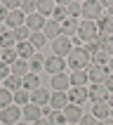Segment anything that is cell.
I'll use <instances>...</instances> for the list:
<instances>
[{
	"instance_id": "3957f363",
	"label": "cell",
	"mask_w": 113,
	"mask_h": 125,
	"mask_svg": "<svg viewBox=\"0 0 113 125\" xmlns=\"http://www.w3.org/2000/svg\"><path fill=\"white\" fill-rule=\"evenodd\" d=\"M71 50H73V42H71V38H66V35H59L56 40H52V52H54V57H68Z\"/></svg>"
},
{
	"instance_id": "83f0119b",
	"label": "cell",
	"mask_w": 113,
	"mask_h": 125,
	"mask_svg": "<svg viewBox=\"0 0 113 125\" xmlns=\"http://www.w3.org/2000/svg\"><path fill=\"white\" fill-rule=\"evenodd\" d=\"M68 78H71V85L73 87H83L87 83V71H73Z\"/></svg>"
},
{
	"instance_id": "681fc988",
	"label": "cell",
	"mask_w": 113,
	"mask_h": 125,
	"mask_svg": "<svg viewBox=\"0 0 113 125\" xmlns=\"http://www.w3.org/2000/svg\"><path fill=\"white\" fill-rule=\"evenodd\" d=\"M2 33H5V28H2V26H0V35H2Z\"/></svg>"
},
{
	"instance_id": "d4e9b609",
	"label": "cell",
	"mask_w": 113,
	"mask_h": 125,
	"mask_svg": "<svg viewBox=\"0 0 113 125\" xmlns=\"http://www.w3.org/2000/svg\"><path fill=\"white\" fill-rule=\"evenodd\" d=\"M0 47H2V50H14V47H17L14 31H5V33L0 35Z\"/></svg>"
},
{
	"instance_id": "7402d4cb",
	"label": "cell",
	"mask_w": 113,
	"mask_h": 125,
	"mask_svg": "<svg viewBox=\"0 0 113 125\" xmlns=\"http://www.w3.org/2000/svg\"><path fill=\"white\" fill-rule=\"evenodd\" d=\"M78 26H80V24H78V21L73 19V17H68V19H66V21L61 24V35H66V38H75Z\"/></svg>"
},
{
	"instance_id": "4316f807",
	"label": "cell",
	"mask_w": 113,
	"mask_h": 125,
	"mask_svg": "<svg viewBox=\"0 0 113 125\" xmlns=\"http://www.w3.org/2000/svg\"><path fill=\"white\" fill-rule=\"evenodd\" d=\"M28 42H31L35 50H40V47H45L47 38H45V33H42V31H31V38H28Z\"/></svg>"
},
{
	"instance_id": "f35d334b",
	"label": "cell",
	"mask_w": 113,
	"mask_h": 125,
	"mask_svg": "<svg viewBox=\"0 0 113 125\" xmlns=\"http://www.w3.org/2000/svg\"><path fill=\"white\" fill-rule=\"evenodd\" d=\"M66 7H68V14L73 17V19H75L78 14H83V5H78V2H68Z\"/></svg>"
},
{
	"instance_id": "2e32d148",
	"label": "cell",
	"mask_w": 113,
	"mask_h": 125,
	"mask_svg": "<svg viewBox=\"0 0 113 125\" xmlns=\"http://www.w3.org/2000/svg\"><path fill=\"white\" fill-rule=\"evenodd\" d=\"M45 24H47V19H45L42 14H38V12L26 17V26L31 28V31H42V28H45Z\"/></svg>"
},
{
	"instance_id": "1f68e13d",
	"label": "cell",
	"mask_w": 113,
	"mask_h": 125,
	"mask_svg": "<svg viewBox=\"0 0 113 125\" xmlns=\"http://www.w3.org/2000/svg\"><path fill=\"white\" fill-rule=\"evenodd\" d=\"M68 17H71V14H68V7H66V5H56V7H54V21L64 24Z\"/></svg>"
},
{
	"instance_id": "f6af8a7d",
	"label": "cell",
	"mask_w": 113,
	"mask_h": 125,
	"mask_svg": "<svg viewBox=\"0 0 113 125\" xmlns=\"http://www.w3.org/2000/svg\"><path fill=\"white\" fill-rule=\"evenodd\" d=\"M33 125H49V120H47V118H40V120H35Z\"/></svg>"
},
{
	"instance_id": "d6986e66",
	"label": "cell",
	"mask_w": 113,
	"mask_h": 125,
	"mask_svg": "<svg viewBox=\"0 0 113 125\" xmlns=\"http://www.w3.org/2000/svg\"><path fill=\"white\" fill-rule=\"evenodd\" d=\"M9 71H12V76L24 78V76H28V73H31V66H28V62H26V59H17V62L9 66Z\"/></svg>"
},
{
	"instance_id": "e575fe53",
	"label": "cell",
	"mask_w": 113,
	"mask_h": 125,
	"mask_svg": "<svg viewBox=\"0 0 113 125\" xmlns=\"http://www.w3.org/2000/svg\"><path fill=\"white\" fill-rule=\"evenodd\" d=\"M17 59H19V54H17V47H14V50H2V59H0V62H5L7 66H12Z\"/></svg>"
},
{
	"instance_id": "b9f144b4",
	"label": "cell",
	"mask_w": 113,
	"mask_h": 125,
	"mask_svg": "<svg viewBox=\"0 0 113 125\" xmlns=\"http://www.w3.org/2000/svg\"><path fill=\"white\" fill-rule=\"evenodd\" d=\"M7 17H9V10L5 7V2H0V24L7 21Z\"/></svg>"
},
{
	"instance_id": "f1b7e54d",
	"label": "cell",
	"mask_w": 113,
	"mask_h": 125,
	"mask_svg": "<svg viewBox=\"0 0 113 125\" xmlns=\"http://www.w3.org/2000/svg\"><path fill=\"white\" fill-rule=\"evenodd\" d=\"M12 102H14V92H9L7 87H0V111L12 106Z\"/></svg>"
},
{
	"instance_id": "4dcf8cb0",
	"label": "cell",
	"mask_w": 113,
	"mask_h": 125,
	"mask_svg": "<svg viewBox=\"0 0 113 125\" xmlns=\"http://www.w3.org/2000/svg\"><path fill=\"white\" fill-rule=\"evenodd\" d=\"M5 87H7L9 92H17V90H21L24 85H21V78H19V76H7V78H5Z\"/></svg>"
},
{
	"instance_id": "4fadbf2b",
	"label": "cell",
	"mask_w": 113,
	"mask_h": 125,
	"mask_svg": "<svg viewBox=\"0 0 113 125\" xmlns=\"http://www.w3.org/2000/svg\"><path fill=\"white\" fill-rule=\"evenodd\" d=\"M7 26L12 28H21V26H26V14L21 12V10H14V12H9V17H7V21H5Z\"/></svg>"
},
{
	"instance_id": "484cf974",
	"label": "cell",
	"mask_w": 113,
	"mask_h": 125,
	"mask_svg": "<svg viewBox=\"0 0 113 125\" xmlns=\"http://www.w3.org/2000/svg\"><path fill=\"white\" fill-rule=\"evenodd\" d=\"M14 104L21 106V109H24L26 104H31V92L24 90V87H21V90H17V92H14Z\"/></svg>"
},
{
	"instance_id": "44dd1931",
	"label": "cell",
	"mask_w": 113,
	"mask_h": 125,
	"mask_svg": "<svg viewBox=\"0 0 113 125\" xmlns=\"http://www.w3.org/2000/svg\"><path fill=\"white\" fill-rule=\"evenodd\" d=\"M49 94H52V92H47V90H42V87H38L35 92H31V104H38V106L49 104Z\"/></svg>"
},
{
	"instance_id": "5bb4252c",
	"label": "cell",
	"mask_w": 113,
	"mask_h": 125,
	"mask_svg": "<svg viewBox=\"0 0 113 125\" xmlns=\"http://www.w3.org/2000/svg\"><path fill=\"white\" fill-rule=\"evenodd\" d=\"M21 116H24L26 120H31V123H35V120L42 118V109L38 104H26L24 109H21Z\"/></svg>"
},
{
	"instance_id": "f907efd6",
	"label": "cell",
	"mask_w": 113,
	"mask_h": 125,
	"mask_svg": "<svg viewBox=\"0 0 113 125\" xmlns=\"http://www.w3.org/2000/svg\"><path fill=\"white\" fill-rule=\"evenodd\" d=\"M0 59H2V47H0Z\"/></svg>"
},
{
	"instance_id": "7dc6e473",
	"label": "cell",
	"mask_w": 113,
	"mask_h": 125,
	"mask_svg": "<svg viewBox=\"0 0 113 125\" xmlns=\"http://www.w3.org/2000/svg\"><path fill=\"white\" fill-rule=\"evenodd\" d=\"M108 73H113V57H111V62H108Z\"/></svg>"
},
{
	"instance_id": "db71d44e",
	"label": "cell",
	"mask_w": 113,
	"mask_h": 125,
	"mask_svg": "<svg viewBox=\"0 0 113 125\" xmlns=\"http://www.w3.org/2000/svg\"><path fill=\"white\" fill-rule=\"evenodd\" d=\"M68 125H73V123H68Z\"/></svg>"
},
{
	"instance_id": "9c48e42d",
	"label": "cell",
	"mask_w": 113,
	"mask_h": 125,
	"mask_svg": "<svg viewBox=\"0 0 113 125\" xmlns=\"http://www.w3.org/2000/svg\"><path fill=\"white\" fill-rule=\"evenodd\" d=\"M64 116H66V123H73V125H78L80 120H83V109L78 104H68L66 109H64Z\"/></svg>"
},
{
	"instance_id": "30bf717a",
	"label": "cell",
	"mask_w": 113,
	"mask_h": 125,
	"mask_svg": "<svg viewBox=\"0 0 113 125\" xmlns=\"http://www.w3.org/2000/svg\"><path fill=\"white\" fill-rule=\"evenodd\" d=\"M92 116H94L97 120L111 118V104H108V99H106V102H97V104L92 106Z\"/></svg>"
},
{
	"instance_id": "ba28073f",
	"label": "cell",
	"mask_w": 113,
	"mask_h": 125,
	"mask_svg": "<svg viewBox=\"0 0 113 125\" xmlns=\"http://www.w3.org/2000/svg\"><path fill=\"white\" fill-rule=\"evenodd\" d=\"M68 94L66 92H52L49 94V106H52V111H64L66 106H68Z\"/></svg>"
},
{
	"instance_id": "d590c367",
	"label": "cell",
	"mask_w": 113,
	"mask_h": 125,
	"mask_svg": "<svg viewBox=\"0 0 113 125\" xmlns=\"http://www.w3.org/2000/svg\"><path fill=\"white\" fill-rule=\"evenodd\" d=\"M14 38H17V42H26L28 38H31V28H28V26L14 28Z\"/></svg>"
},
{
	"instance_id": "836d02e7",
	"label": "cell",
	"mask_w": 113,
	"mask_h": 125,
	"mask_svg": "<svg viewBox=\"0 0 113 125\" xmlns=\"http://www.w3.org/2000/svg\"><path fill=\"white\" fill-rule=\"evenodd\" d=\"M54 2H49V0H40V2H38V14H42V17H45V14H54Z\"/></svg>"
},
{
	"instance_id": "6da1fadb",
	"label": "cell",
	"mask_w": 113,
	"mask_h": 125,
	"mask_svg": "<svg viewBox=\"0 0 113 125\" xmlns=\"http://www.w3.org/2000/svg\"><path fill=\"white\" fill-rule=\"evenodd\" d=\"M68 66L73 71H85L87 66H92V57L85 52V47H75L68 54Z\"/></svg>"
},
{
	"instance_id": "60d3db41",
	"label": "cell",
	"mask_w": 113,
	"mask_h": 125,
	"mask_svg": "<svg viewBox=\"0 0 113 125\" xmlns=\"http://www.w3.org/2000/svg\"><path fill=\"white\" fill-rule=\"evenodd\" d=\"M7 76H12V71H9V66H7L5 62H0V78H2V80H5Z\"/></svg>"
},
{
	"instance_id": "8fae6325",
	"label": "cell",
	"mask_w": 113,
	"mask_h": 125,
	"mask_svg": "<svg viewBox=\"0 0 113 125\" xmlns=\"http://www.w3.org/2000/svg\"><path fill=\"white\" fill-rule=\"evenodd\" d=\"M87 97L92 99V104L106 102V99H108V90H106V85H92L90 90H87Z\"/></svg>"
},
{
	"instance_id": "816d5d0a",
	"label": "cell",
	"mask_w": 113,
	"mask_h": 125,
	"mask_svg": "<svg viewBox=\"0 0 113 125\" xmlns=\"http://www.w3.org/2000/svg\"><path fill=\"white\" fill-rule=\"evenodd\" d=\"M111 118H113V106H111Z\"/></svg>"
},
{
	"instance_id": "f5cc1de1",
	"label": "cell",
	"mask_w": 113,
	"mask_h": 125,
	"mask_svg": "<svg viewBox=\"0 0 113 125\" xmlns=\"http://www.w3.org/2000/svg\"><path fill=\"white\" fill-rule=\"evenodd\" d=\"M17 125H28V123H17Z\"/></svg>"
},
{
	"instance_id": "8d00e7d4",
	"label": "cell",
	"mask_w": 113,
	"mask_h": 125,
	"mask_svg": "<svg viewBox=\"0 0 113 125\" xmlns=\"http://www.w3.org/2000/svg\"><path fill=\"white\" fill-rule=\"evenodd\" d=\"M19 10H21V12H28V14H35V12H38V5H35L33 0H24Z\"/></svg>"
},
{
	"instance_id": "7a4b0ae2",
	"label": "cell",
	"mask_w": 113,
	"mask_h": 125,
	"mask_svg": "<svg viewBox=\"0 0 113 125\" xmlns=\"http://www.w3.org/2000/svg\"><path fill=\"white\" fill-rule=\"evenodd\" d=\"M78 38L85 40V42H94L99 38L97 21H80V26H78Z\"/></svg>"
},
{
	"instance_id": "ffe728a7",
	"label": "cell",
	"mask_w": 113,
	"mask_h": 125,
	"mask_svg": "<svg viewBox=\"0 0 113 125\" xmlns=\"http://www.w3.org/2000/svg\"><path fill=\"white\" fill-rule=\"evenodd\" d=\"M21 85H24V90L35 92L38 87H40V76H38V73H28V76L21 78Z\"/></svg>"
},
{
	"instance_id": "277c9868",
	"label": "cell",
	"mask_w": 113,
	"mask_h": 125,
	"mask_svg": "<svg viewBox=\"0 0 113 125\" xmlns=\"http://www.w3.org/2000/svg\"><path fill=\"white\" fill-rule=\"evenodd\" d=\"M108 76H111V73H108L106 66H90V69H87V80H90L92 85H104Z\"/></svg>"
},
{
	"instance_id": "c3c4849f",
	"label": "cell",
	"mask_w": 113,
	"mask_h": 125,
	"mask_svg": "<svg viewBox=\"0 0 113 125\" xmlns=\"http://www.w3.org/2000/svg\"><path fill=\"white\" fill-rule=\"evenodd\" d=\"M108 104L113 106V92H108Z\"/></svg>"
},
{
	"instance_id": "cb8c5ba5",
	"label": "cell",
	"mask_w": 113,
	"mask_h": 125,
	"mask_svg": "<svg viewBox=\"0 0 113 125\" xmlns=\"http://www.w3.org/2000/svg\"><path fill=\"white\" fill-rule=\"evenodd\" d=\"M97 26H99V33H104V35H113V17H111V14L101 17V19L97 21Z\"/></svg>"
},
{
	"instance_id": "7c38bea8",
	"label": "cell",
	"mask_w": 113,
	"mask_h": 125,
	"mask_svg": "<svg viewBox=\"0 0 113 125\" xmlns=\"http://www.w3.org/2000/svg\"><path fill=\"white\" fill-rule=\"evenodd\" d=\"M52 90L54 92H66L71 87V78L66 76V73H56V76H52Z\"/></svg>"
},
{
	"instance_id": "d6a6232c",
	"label": "cell",
	"mask_w": 113,
	"mask_h": 125,
	"mask_svg": "<svg viewBox=\"0 0 113 125\" xmlns=\"http://www.w3.org/2000/svg\"><path fill=\"white\" fill-rule=\"evenodd\" d=\"M28 66H31V73H40V69H45V59H42V54H35L31 62H28Z\"/></svg>"
},
{
	"instance_id": "8992f818",
	"label": "cell",
	"mask_w": 113,
	"mask_h": 125,
	"mask_svg": "<svg viewBox=\"0 0 113 125\" xmlns=\"http://www.w3.org/2000/svg\"><path fill=\"white\" fill-rule=\"evenodd\" d=\"M19 116H21L19 106L12 104V106H7V109L0 111V123H5V125H17V123H19Z\"/></svg>"
},
{
	"instance_id": "bcb514c9",
	"label": "cell",
	"mask_w": 113,
	"mask_h": 125,
	"mask_svg": "<svg viewBox=\"0 0 113 125\" xmlns=\"http://www.w3.org/2000/svg\"><path fill=\"white\" fill-rule=\"evenodd\" d=\"M99 125H113V118H106V120H99Z\"/></svg>"
},
{
	"instance_id": "f546056e",
	"label": "cell",
	"mask_w": 113,
	"mask_h": 125,
	"mask_svg": "<svg viewBox=\"0 0 113 125\" xmlns=\"http://www.w3.org/2000/svg\"><path fill=\"white\" fill-rule=\"evenodd\" d=\"M108 62H111V54L104 52V50H101L99 54L92 57V66H106V69H108Z\"/></svg>"
},
{
	"instance_id": "ac0fdd59",
	"label": "cell",
	"mask_w": 113,
	"mask_h": 125,
	"mask_svg": "<svg viewBox=\"0 0 113 125\" xmlns=\"http://www.w3.org/2000/svg\"><path fill=\"white\" fill-rule=\"evenodd\" d=\"M85 99H90V97H87V90H85V87H71V92H68V102H71V104L83 106Z\"/></svg>"
},
{
	"instance_id": "e0dca14e",
	"label": "cell",
	"mask_w": 113,
	"mask_h": 125,
	"mask_svg": "<svg viewBox=\"0 0 113 125\" xmlns=\"http://www.w3.org/2000/svg\"><path fill=\"white\" fill-rule=\"evenodd\" d=\"M17 54H19L21 59H26V62H31V59L35 57V47L28 40L26 42H17Z\"/></svg>"
},
{
	"instance_id": "603a6c76",
	"label": "cell",
	"mask_w": 113,
	"mask_h": 125,
	"mask_svg": "<svg viewBox=\"0 0 113 125\" xmlns=\"http://www.w3.org/2000/svg\"><path fill=\"white\" fill-rule=\"evenodd\" d=\"M42 113H47L49 125H68V123H66V116H64V111H49V109H42Z\"/></svg>"
},
{
	"instance_id": "9a60e30c",
	"label": "cell",
	"mask_w": 113,
	"mask_h": 125,
	"mask_svg": "<svg viewBox=\"0 0 113 125\" xmlns=\"http://www.w3.org/2000/svg\"><path fill=\"white\" fill-rule=\"evenodd\" d=\"M42 33H45V38H52V40H56L59 35H61V24L54 19H47V24H45V28H42Z\"/></svg>"
},
{
	"instance_id": "74e56055",
	"label": "cell",
	"mask_w": 113,
	"mask_h": 125,
	"mask_svg": "<svg viewBox=\"0 0 113 125\" xmlns=\"http://www.w3.org/2000/svg\"><path fill=\"white\" fill-rule=\"evenodd\" d=\"M85 52H87L90 57H94V54H99V52H101V45H99L97 40H94V42H87V45H85Z\"/></svg>"
},
{
	"instance_id": "7bdbcfd3",
	"label": "cell",
	"mask_w": 113,
	"mask_h": 125,
	"mask_svg": "<svg viewBox=\"0 0 113 125\" xmlns=\"http://www.w3.org/2000/svg\"><path fill=\"white\" fill-rule=\"evenodd\" d=\"M104 52H108V54L113 57V35H108V42H106V47H104Z\"/></svg>"
},
{
	"instance_id": "ab89813d",
	"label": "cell",
	"mask_w": 113,
	"mask_h": 125,
	"mask_svg": "<svg viewBox=\"0 0 113 125\" xmlns=\"http://www.w3.org/2000/svg\"><path fill=\"white\" fill-rule=\"evenodd\" d=\"M78 125H99V120L94 118L92 113H85V116H83V120H80Z\"/></svg>"
},
{
	"instance_id": "ee69618b",
	"label": "cell",
	"mask_w": 113,
	"mask_h": 125,
	"mask_svg": "<svg viewBox=\"0 0 113 125\" xmlns=\"http://www.w3.org/2000/svg\"><path fill=\"white\" fill-rule=\"evenodd\" d=\"M106 90H108V92H113V73H111V76H108V78H106Z\"/></svg>"
},
{
	"instance_id": "52a82bcc",
	"label": "cell",
	"mask_w": 113,
	"mask_h": 125,
	"mask_svg": "<svg viewBox=\"0 0 113 125\" xmlns=\"http://www.w3.org/2000/svg\"><path fill=\"white\" fill-rule=\"evenodd\" d=\"M64 66H66V62H64L61 57H47L45 59V71H47L49 76H56V73H64Z\"/></svg>"
},
{
	"instance_id": "5b68a950",
	"label": "cell",
	"mask_w": 113,
	"mask_h": 125,
	"mask_svg": "<svg viewBox=\"0 0 113 125\" xmlns=\"http://www.w3.org/2000/svg\"><path fill=\"white\" fill-rule=\"evenodd\" d=\"M83 17H85V21H99L101 19V5L94 2V0L83 2Z\"/></svg>"
}]
</instances>
